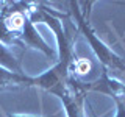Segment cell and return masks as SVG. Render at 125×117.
Masks as SVG:
<instances>
[{
    "label": "cell",
    "instance_id": "6da1fadb",
    "mask_svg": "<svg viewBox=\"0 0 125 117\" xmlns=\"http://www.w3.org/2000/svg\"><path fill=\"white\" fill-rule=\"evenodd\" d=\"M69 6H70V14H72V17H73V22H75V25H77V30L86 38L89 47L92 49V52L97 56V59L100 61V64L106 69H113V70L125 73L124 59L119 55H116L99 36H97V33L94 31V28L91 27V23L88 20V17H86V11L81 13L80 3L78 2H69Z\"/></svg>",
    "mask_w": 125,
    "mask_h": 117
},
{
    "label": "cell",
    "instance_id": "7a4b0ae2",
    "mask_svg": "<svg viewBox=\"0 0 125 117\" xmlns=\"http://www.w3.org/2000/svg\"><path fill=\"white\" fill-rule=\"evenodd\" d=\"M72 83L75 84L77 89H80V91L84 92V94H88V92H100V94H105V95L111 97V98L125 95V84L122 81L109 77L108 69L103 67V66H102V70H100V77L97 78V80L89 81V83H83V81L77 80V78H72Z\"/></svg>",
    "mask_w": 125,
    "mask_h": 117
},
{
    "label": "cell",
    "instance_id": "3957f363",
    "mask_svg": "<svg viewBox=\"0 0 125 117\" xmlns=\"http://www.w3.org/2000/svg\"><path fill=\"white\" fill-rule=\"evenodd\" d=\"M33 86V77L23 73H17L13 70H8L0 66V92L8 89H17V88H30Z\"/></svg>",
    "mask_w": 125,
    "mask_h": 117
},
{
    "label": "cell",
    "instance_id": "277c9868",
    "mask_svg": "<svg viewBox=\"0 0 125 117\" xmlns=\"http://www.w3.org/2000/svg\"><path fill=\"white\" fill-rule=\"evenodd\" d=\"M0 66L8 70H13V72L23 73L21 59H17L13 55V52H10V49L5 44H2V42H0Z\"/></svg>",
    "mask_w": 125,
    "mask_h": 117
},
{
    "label": "cell",
    "instance_id": "5b68a950",
    "mask_svg": "<svg viewBox=\"0 0 125 117\" xmlns=\"http://www.w3.org/2000/svg\"><path fill=\"white\" fill-rule=\"evenodd\" d=\"M91 70H92V64L89 59H86V58H75L69 67V77L78 80V78L86 77L88 73H91Z\"/></svg>",
    "mask_w": 125,
    "mask_h": 117
},
{
    "label": "cell",
    "instance_id": "8992f818",
    "mask_svg": "<svg viewBox=\"0 0 125 117\" xmlns=\"http://www.w3.org/2000/svg\"><path fill=\"white\" fill-rule=\"evenodd\" d=\"M116 103V116L114 117H125V95L122 97H114Z\"/></svg>",
    "mask_w": 125,
    "mask_h": 117
},
{
    "label": "cell",
    "instance_id": "52a82bcc",
    "mask_svg": "<svg viewBox=\"0 0 125 117\" xmlns=\"http://www.w3.org/2000/svg\"><path fill=\"white\" fill-rule=\"evenodd\" d=\"M6 117H42V116H25V114H6Z\"/></svg>",
    "mask_w": 125,
    "mask_h": 117
},
{
    "label": "cell",
    "instance_id": "ba28073f",
    "mask_svg": "<svg viewBox=\"0 0 125 117\" xmlns=\"http://www.w3.org/2000/svg\"><path fill=\"white\" fill-rule=\"evenodd\" d=\"M94 117H97V116H95V114H94Z\"/></svg>",
    "mask_w": 125,
    "mask_h": 117
}]
</instances>
